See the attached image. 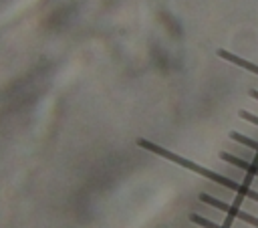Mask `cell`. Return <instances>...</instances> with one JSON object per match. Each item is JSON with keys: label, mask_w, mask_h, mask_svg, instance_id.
<instances>
[{"label": "cell", "mask_w": 258, "mask_h": 228, "mask_svg": "<svg viewBox=\"0 0 258 228\" xmlns=\"http://www.w3.org/2000/svg\"><path fill=\"white\" fill-rule=\"evenodd\" d=\"M137 145L143 147V149H147V151H151V153H155V155H161V157H165V159H169V161H173V163H177V165H181L185 169H191V172L208 178L214 184H220V186H224V188H228L232 192H238L244 198H248V194H250V188H246V186H242V184H238V182H234V180H230V178H226V176H222L218 172H212L208 167H202V165H198V163H194V161H189V159H185V157H181V155H177V153L161 147V145H155V143H151L147 139H137Z\"/></svg>", "instance_id": "6da1fadb"}, {"label": "cell", "mask_w": 258, "mask_h": 228, "mask_svg": "<svg viewBox=\"0 0 258 228\" xmlns=\"http://www.w3.org/2000/svg\"><path fill=\"white\" fill-rule=\"evenodd\" d=\"M200 200H202L204 204H208V206H214V208H218V210L230 214L232 218H238V220L248 222V224H252V226L258 228V218H256V216H252V214H248V212H244V210H240V208H236V206H232V204H228V202H222V200H218V198H214V196H210V194H200Z\"/></svg>", "instance_id": "7a4b0ae2"}, {"label": "cell", "mask_w": 258, "mask_h": 228, "mask_svg": "<svg viewBox=\"0 0 258 228\" xmlns=\"http://www.w3.org/2000/svg\"><path fill=\"white\" fill-rule=\"evenodd\" d=\"M220 159H224V161H228V163H232V165L244 169L246 174L258 178V165H254V163H250V161H246V159H242V157H236V155H232V153H228V151H222V153H220Z\"/></svg>", "instance_id": "3957f363"}, {"label": "cell", "mask_w": 258, "mask_h": 228, "mask_svg": "<svg viewBox=\"0 0 258 228\" xmlns=\"http://www.w3.org/2000/svg\"><path fill=\"white\" fill-rule=\"evenodd\" d=\"M218 54H220L224 61H230V63H234V65H238V67H242V69H246V71L258 75V65H254V63H250V61H246V59H242V56H238V54H232V52H228V50H224V48H220Z\"/></svg>", "instance_id": "277c9868"}, {"label": "cell", "mask_w": 258, "mask_h": 228, "mask_svg": "<svg viewBox=\"0 0 258 228\" xmlns=\"http://www.w3.org/2000/svg\"><path fill=\"white\" fill-rule=\"evenodd\" d=\"M230 137H232L234 141H238V143H242V145H246V147L258 151V141H256V139H252V137H248V135H242V133H238V131H230Z\"/></svg>", "instance_id": "5b68a950"}, {"label": "cell", "mask_w": 258, "mask_h": 228, "mask_svg": "<svg viewBox=\"0 0 258 228\" xmlns=\"http://www.w3.org/2000/svg\"><path fill=\"white\" fill-rule=\"evenodd\" d=\"M189 220L194 224H198V226H204V228H224V226H220V224H216V222H212V220H208V218H204L200 214H191Z\"/></svg>", "instance_id": "8992f818"}, {"label": "cell", "mask_w": 258, "mask_h": 228, "mask_svg": "<svg viewBox=\"0 0 258 228\" xmlns=\"http://www.w3.org/2000/svg\"><path fill=\"white\" fill-rule=\"evenodd\" d=\"M238 115H240V119H246V121H250V123L258 125V115H254V113H250V111H246V109H242Z\"/></svg>", "instance_id": "52a82bcc"}, {"label": "cell", "mask_w": 258, "mask_h": 228, "mask_svg": "<svg viewBox=\"0 0 258 228\" xmlns=\"http://www.w3.org/2000/svg\"><path fill=\"white\" fill-rule=\"evenodd\" d=\"M250 97H254V99L258 101V91H256V89H252V91H250Z\"/></svg>", "instance_id": "ba28073f"}]
</instances>
